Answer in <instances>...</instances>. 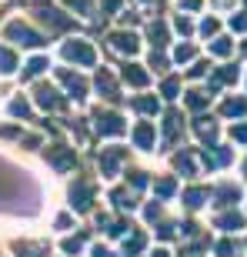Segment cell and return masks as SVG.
<instances>
[{
	"label": "cell",
	"instance_id": "cell-42",
	"mask_svg": "<svg viewBox=\"0 0 247 257\" xmlns=\"http://www.w3.org/2000/svg\"><path fill=\"white\" fill-rule=\"evenodd\" d=\"M230 27L234 30H247V14H234V17H230Z\"/></svg>",
	"mask_w": 247,
	"mask_h": 257
},
{
	"label": "cell",
	"instance_id": "cell-6",
	"mask_svg": "<svg viewBox=\"0 0 247 257\" xmlns=\"http://www.w3.org/2000/svg\"><path fill=\"white\" fill-rule=\"evenodd\" d=\"M57 77H60V84L67 87V94L74 97V100H84L87 97V80L80 74H74V70H57Z\"/></svg>",
	"mask_w": 247,
	"mask_h": 257
},
{
	"label": "cell",
	"instance_id": "cell-12",
	"mask_svg": "<svg viewBox=\"0 0 247 257\" xmlns=\"http://www.w3.org/2000/svg\"><path fill=\"white\" fill-rule=\"evenodd\" d=\"M134 147H141V151H151L154 147V124L151 120H144V124L134 127Z\"/></svg>",
	"mask_w": 247,
	"mask_h": 257
},
{
	"label": "cell",
	"instance_id": "cell-43",
	"mask_svg": "<svg viewBox=\"0 0 247 257\" xmlns=\"http://www.w3.org/2000/svg\"><path fill=\"white\" fill-rule=\"evenodd\" d=\"M157 237H174V224H157Z\"/></svg>",
	"mask_w": 247,
	"mask_h": 257
},
{
	"label": "cell",
	"instance_id": "cell-31",
	"mask_svg": "<svg viewBox=\"0 0 247 257\" xmlns=\"http://www.w3.org/2000/svg\"><path fill=\"white\" fill-rule=\"evenodd\" d=\"M210 50H214L217 57H227V54H230V40H227V37H217V40H210Z\"/></svg>",
	"mask_w": 247,
	"mask_h": 257
},
{
	"label": "cell",
	"instance_id": "cell-11",
	"mask_svg": "<svg viewBox=\"0 0 247 257\" xmlns=\"http://www.w3.org/2000/svg\"><path fill=\"white\" fill-rule=\"evenodd\" d=\"M37 104L44 107V110H60V107H64V97H60L54 87L40 84V87H37Z\"/></svg>",
	"mask_w": 247,
	"mask_h": 257
},
{
	"label": "cell",
	"instance_id": "cell-40",
	"mask_svg": "<svg viewBox=\"0 0 247 257\" xmlns=\"http://www.w3.org/2000/svg\"><path fill=\"white\" fill-rule=\"evenodd\" d=\"M190 30H194V24H190L187 17H177V34H184V37H190Z\"/></svg>",
	"mask_w": 247,
	"mask_h": 257
},
{
	"label": "cell",
	"instance_id": "cell-48",
	"mask_svg": "<svg viewBox=\"0 0 247 257\" xmlns=\"http://www.w3.org/2000/svg\"><path fill=\"white\" fill-rule=\"evenodd\" d=\"M74 7H80V10H90V0H70Z\"/></svg>",
	"mask_w": 247,
	"mask_h": 257
},
{
	"label": "cell",
	"instance_id": "cell-29",
	"mask_svg": "<svg viewBox=\"0 0 247 257\" xmlns=\"http://www.w3.org/2000/svg\"><path fill=\"white\" fill-rule=\"evenodd\" d=\"M20 254L17 257H44V250H47V247H44V244H20Z\"/></svg>",
	"mask_w": 247,
	"mask_h": 257
},
{
	"label": "cell",
	"instance_id": "cell-50",
	"mask_svg": "<svg viewBox=\"0 0 247 257\" xmlns=\"http://www.w3.org/2000/svg\"><path fill=\"white\" fill-rule=\"evenodd\" d=\"M240 54H244V57H247V40H244V44H240Z\"/></svg>",
	"mask_w": 247,
	"mask_h": 257
},
{
	"label": "cell",
	"instance_id": "cell-33",
	"mask_svg": "<svg viewBox=\"0 0 247 257\" xmlns=\"http://www.w3.org/2000/svg\"><path fill=\"white\" fill-rule=\"evenodd\" d=\"M10 114H14V117H30V104L24 100V97H17V100L10 104Z\"/></svg>",
	"mask_w": 247,
	"mask_h": 257
},
{
	"label": "cell",
	"instance_id": "cell-38",
	"mask_svg": "<svg viewBox=\"0 0 247 257\" xmlns=\"http://www.w3.org/2000/svg\"><path fill=\"white\" fill-rule=\"evenodd\" d=\"M200 34H204V37H214V34H217V20L207 17L204 24H200Z\"/></svg>",
	"mask_w": 247,
	"mask_h": 257
},
{
	"label": "cell",
	"instance_id": "cell-32",
	"mask_svg": "<svg viewBox=\"0 0 247 257\" xmlns=\"http://www.w3.org/2000/svg\"><path fill=\"white\" fill-rule=\"evenodd\" d=\"M161 97H167V100L177 97V77H167V80L161 84Z\"/></svg>",
	"mask_w": 247,
	"mask_h": 257
},
{
	"label": "cell",
	"instance_id": "cell-5",
	"mask_svg": "<svg viewBox=\"0 0 247 257\" xmlns=\"http://www.w3.org/2000/svg\"><path fill=\"white\" fill-rule=\"evenodd\" d=\"M94 127L97 134H104V137H120L124 131H127V124H124L117 114H107V110H100V114H94Z\"/></svg>",
	"mask_w": 247,
	"mask_h": 257
},
{
	"label": "cell",
	"instance_id": "cell-39",
	"mask_svg": "<svg viewBox=\"0 0 247 257\" xmlns=\"http://www.w3.org/2000/svg\"><path fill=\"white\" fill-rule=\"evenodd\" d=\"M80 247H84V234H80V237L64 240V250H67V254H74V250H80Z\"/></svg>",
	"mask_w": 247,
	"mask_h": 257
},
{
	"label": "cell",
	"instance_id": "cell-9",
	"mask_svg": "<svg viewBox=\"0 0 247 257\" xmlns=\"http://www.w3.org/2000/svg\"><path fill=\"white\" fill-rule=\"evenodd\" d=\"M181 131H184V117L177 114V110H167V114H164V144L171 147V144L181 137Z\"/></svg>",
	"mask_w": 247,
	"mask_h": 257
},
{
	"label": "cell",
	"instance_id": "cell-25",
	"mask_svg": "<svg viewBox=\"0 0 247 257\" xmlns=\"http://www.w3.org/2000/svg\"><path fill=\"white\" fill-rule=\"evenodd\" d=\"M110 200H114V204H117L120 210H131V207H137V200H134L127 191H114V194H110Z\"/></svg>",
	"mask_w": 247,
	"mask_h": 257
},
{
	"label": "cell",
	"instance_id": "cell-44",
	"mask_svg": "<svg viewBox=\"0 0 247 257\" xmlns=\"http://www.w3.org/2000/svg\"><path fill=\"white\" fill-rule=\"evenodd\" d=\"M204 74H207V64H204V60L190 67V77H204Z\"/></svg>",
	"mask_w": 247,
	"mask_h": 257
},
{
	"label": "cell",
	"instance_id": "cell-16",
	"mask_svg": "<svg viewBox=\"0 0 247 257\" xmlns=\"http://www.w3.org/2000/svg\"><path fill=\"white\" fill-rule=\"evenodd\" d=\"M147 37H151V44H154V47H164V44L171 40V30H167V24L154 20L151 27H147Z\"/></svg>",
	"mask_w": 247,
	"mask_h": 257
},
{
	"label": "cell",
	"instance_id": "cell-51",
	"mask_svg": "<svg viewBox=\"0 0 247 257\" xmlns=\"http://www.w3.org/2000/svg\"><path fill=\"white\" fill-rule=\"evenodd\" d=\"M240 171H244V177H247V157H244V164H240Z\"/></svg>",
	"mask_w": 247,
	"mask_h": 257
},
{
	"label": "cell",
	"instance_id": "cell-10",
	"mask_svg": "<svg viewBox=\"0 0 247 257\" xmlns=\"http://www.w3.org/2000/svg\"><path fill=\"white\" fill-rule=\"evenodd\" d=\"M194 134H197L207 147H214V141H217V120H210V117H197V120H194Z\"/></svg>",
	"mask_w": 247,
	"mask_h": 257
},
{
	"label": "cell",
	"instance_id": "cell-15",
	"mask_svg": "<svg viewBox=\"0 0 247 257\" xmlns=\"http://www.w3.org/2000/svg\"><path fill=\"white\" fill-rule=\"evenodd\" d=\"M207 197H210V191H204V187H190V191H184V207L197 210V207L207 204Z\"/></svg>",
	"mask_w": 247,
	"mask_h": 257
},
{
	"label": "cell",
	"instance_id": "cell-1",
	"mask_svg": "<svg viewBox=\"0 0 247 257\" xmlns=\"http://www.w3.org/2000/svg\"><path fill=\"white\" fill-rule=\"evenodd\" d=\"M4 34H7V40H17V44H24V47H44V44H47L44 34L34 30V27H27L24 20H10Z\"/></svg>",
	"mask_w": 247,
	"mask_h": 257
},
{
	"label": "cell",
	"instance_id": "cell-7",
	"mask_svg": "<svg viewBox=\"0 0 247 257\" xmlns=\"http://www.w3.org/2000/svg\"><path fill=\"white\" fill-rule=\"evenodd\" d=\"M110 47H114L117 54H137L141 40H137V34H131V30H117V34H110Z\"/></svg>",
	"mask_w": 247,
	"mask_h": 257
},
{
	"label": "cell",
	"instance_id": "cell-37",
	"mask_svg": "<svg viewBox=\"0 0 247 257\" xmlns=\"http://www.w3.org/2000/svg\"><path fill=\"white\" fill-rule=\"evenodd\" d=\"M151 67L157 70V74H164L171 64H167V57H164V54H151Z\"/></svg>",
	"mask_w": 247,
	"mask_h": 257
},
{
	"label": "cell",
	"instance_id": "cell-35",
	"mask_svg": "<svg viewBox=\"0 0 247 257\" xmlns=\"http://www.w3.org/2000/svg\"><path fill=\"white\" fill-rule=\"evenodd\" d=\"M230 137H234L237 144H244V147H247V120H240V124L230 127Z\"/></svg>",
	"mask_w": 247,
	"mask_h": 257
},
{
	"label": "cell",
	"instance_id": "cell-47",
	"mask_svg": "<svg viewBox=\"0 0 247 257\" xmlns=\"http://www.w3.org/2000/svg\"><path fill=\"white\" fill-rule=\"evenodd\" d=\"M94 257H110V250H107L104 244H97V247H94Z\"/></svg>",
	"mask_w": 247,
	"mask_h": 257
},
{
	"label": "cell",
	"instance_id": "cell-13",
	"mask_svg": "<svg viewBox=\"0 0 247 257\" xmlns=\"http://www.w3.org/2000/svg\"><path fill=\"white\" fill-rule=\"evenodd\" d=\"M120 161H124V151H120V147H107V154L100 157V171H104L107 177H114L117 167H120Z\"/></svg>",
	"mask_w": 247,
	"mask_h": 257
},
{
	"label": "cell",
	"instance_id": "cell-4",
	"mask_svg": "<svg viewBox=\"0 0 247 257\" xmlns=\"http://www.w3.org/2000/svg\"><path fill=\"white\" fill-rule=\"evenodd\" d=\"M47 161H50V167H54V171L67 174V171H74V164H77V154L70 151V147H64V144H54V147L47 151Z\"/></svg>",
	"mask_w": 247,
	"mask_h": 257
},
{
	"label": "cell",
	"instance_id": "cell-36",
	"mask_svg": "<svg viewBox=\"0 0 247 257\" xmlns=\"http://www.w3.org/2000/svg\"><path fill=\"white\" fill-rule=\"evenodd\" d=\"M127 184H131V191H141V187H147V177H144L141 171H131V177H127Z\"/></svg>",
	"mask_w": 247,
	"mask_h": 257
},
{
	"label": "cell",
	"instance_id": "cell-34",
	"mask_svg": "<svg viewBox=\"0 0 247 257\" xmlns=\"http://www.w3.org/2000/svg\"><path fill=\"white\" fill-rule=\"evenodd\" d=\"M194 54H197V50L190 47V44H181L177 54H174V60H177V64H187V60H194Z\"/></svg>",
	"mask_w": 247,
	"mask_h": 257
},
{
	"label": "cell",
	"instance_id": "cell-14",
	"mask_svg": "<svg viewBox=\"0 0 247 257\" xmlns=\"http://www.w3.org/2000/svg\"><path fill=\"white\" fill-rule=\"evenodd\" d=\"M210 197L217 200V204H234V200H240V187L237 184H217L210 191Z\"/></svg>",
	"mask_w": 247,
	"mask_h": 257
},
{
	"label": "cell",
	"instance_id": "cell-45",
	"mask_svg": "<svg viewBox=\"0 0 247 257\" xmlns=\"http://www.w3.org/2000/svg\"><path fill=\"white\" fill-rule=\"evenodd\" d=\"M144 214H147V220H157V217H161V207H157V204H151Z\"/></svg>",
	"mask_w": 247,
	"mask_h": 257
},
{
	"label": "cell",
	"instance_id": "cell-18",
	"mask_svg": "<svg viewBox=\"0 0 247 257\" xmlns=\"http://www.w3.org/2000/svg\"><path fill=\"white\" fill-rule=\"evenodd\" d=\"M220 114L224 117H244L247 114V97H230V100H224Z\"/></svg>",
	"mask_w": 247,
	"mask_h": 257
},
{
	"label": "cell",
	"instance_id": "cell-27",
	"mask_svg": "<svg viewBox=\"0 0 247 257\" xmlns=\"http://www.w3.org/2000/svg\"><path fill=\"white\" fill-rule=\"evenodd\" d=\"M134 107H137L141 114H154V110H157V97H137Z\"/></svg>",
	"mask_w": 247,
	"mask_h": 257
},
{
	"label": "cell",
	"instance_id": "cell-19",
	"mask_svg": "<svg viewBox=\"0 0 247 257\" xmlns=\"http://www.w3.org/2000/svg\"><path fill=\"white\" fill-rule=\"evenodd\" d=\"M204 164H207L210 171H214V167H227V164H230V151H227V147L207 151V154H204Z\"/></svg>",
	"mask_w": 247,
	"mask_h": 257
},
{
	"label": "cell",
	"instance_id": "cell-8",
	"mask_svg": "<svg viewBox=\"0 0 247 257\" xmlns=\"http://www.w3.org/2000/svg\"><path fill=\"white\" fill-rule=\"evenodd\" d=\"M37 17L44 20L47 27H54V30H70V27H74V20L64 17V10H54V7H40Z\"/></svg>",
	"mask_w": 247,
	"mask_h": 257
},
{
	"label": "cell",
	"instance_id": "cell-20",
	"mask_svg": "<svg viewBox=\"0 0 247 257\" xmlns=\"http://www.w3.org/2000/svg\"><path fill=\"white\" fill-rule=\"evenodd\" d=\"M174 167H177L181 174H187V177L197 174V161H194V154H187V151H181L177 157H174Z\"/></svg>",
	"mask_w": 247,
	"mask_h": 257
},
{
	"label": "cell",
	"instance_id": "cell-41",
	"mask_svg": "<svg viewBox=\"0 0 247 257\" xmlns=\"http://www.w3.org/2000/svg\"><path fill=\"white\" fill-rule=\"evenodd\" d=\"M234 250H237V247H234L230 240H220V244H217V254L220 257H234Z\"/></svg>",
	"mask_w": 247,
	"mask_h": 257
},
{
	"label": "cell",
	"instance_id": "cell-17",
	"mask_svg": "<svg viewBox=\"0 0 247 257\" xmlns=\"http://www.w3.org/2000/svg\"><path fill=\"white\" fill-rule=\"evenodd\" d=\"M97 94L107 97V100H117V80H114V77H107L104 70L97 74Z\"/></svg>",
	"mask_w": 247,
	"mask_h": 257
},
{
	"label": "cell",
	"instance_id": "cell-24",
	"mask_svg": "<svg viewBox=\"0 0 247 257\" xmlns=\"http://www.w3.org/2000/svg\"><path fill=\"white\" fill-rule=\"evenodd\" d=\"M47 67H50V64H47L44 57H34L27 67H24V80H34V77H40L44 70H47Z\"/></svg>",
	"mask_w": 247,
	"mask_h": 257
},
{
	"label": "cell",
	"instance_id": "cell-3",
	"mask_svg": "<svg viewBox=\"0 0 247 257\" xmlns=\"http://www.w3.org/2000/svg\"><path fill=\"white\" fill-rule=\"evenodd\" d=\"M64 57H67V60H74V64L94 67L97 54H94V47H90L87 40H67V44H64Z\"/></svg>",
	"mask_w": 247,
	"mask_h": 257
},
{
	"label": "cell",
	"instance_id": "cell-2",
	"mask_svg": "<svg viewBox=\"0 0 247 257\" xmlns=\"http://www.w3.org/2000/svg\"><path fill=\"white\" fill-rule=\"evenodd\" d=\"M70 207L80 210V214L94 207V184L90 181H74L70 184Z\"/></svg>",
	"mask_w": 247,
	"mask_h": 257
},
{
	"label": "cell",
	"instance_id": "cell-49",
	"mask_svg": "<svg viewBox=\"0 0 247 257\" xmlns=\"http://www.w3.org/2000/svg\"><path fill=\"white\" fill-rule=\"evenodd\" d=\"M200 7V0H184V10H197Z\"/></svg>",
	"mask_w": 247,
	"mask_h": 257
},
{
	"label": "cell",
	"instance_id": "cell-46",
	"mask_svg": "<svg viewBox=\"0 0 247 257\" xmlns=\"http://www.w3.org/2000/svg\"><path fill=\"white\" fill-rule=\"evenodd\" d=\"M54 224H57V227H60V230H64V227H70V217H67V214H60V217H57V220H54Z\"/></svg>",
	"mask_w": 247,
	"mask_h": 257
},
{
	"label": "cell",
	"instance_id": "cell-28",
	"mask_svg": "<svg viewBox=\"0 0 247 257\" xmlns=\"http://www.w3.org/2000/svg\"><path fill=\"white\" fill-rule=\"evenodd\" d=\"M154 191H157V197H171V194L177 191V184H174L171 177H164V181H157V184H154Z\"/></svg>",
	"mask_w": 247,
	"mask_h": 257
},
{
	"label": "cell",
	"instance_id": "cell-22",
	"mask_svg": "<svg viewBox=\"0 0 247 257\" xmlns=\"http://www.w3.org/2000/svg\"><path fill=\"white\" fill-rule=\"evenodd\" d=\"M124 80H127V84H134V87H147V74H144L141 67H134V64L124 67Z\"/></svg>",
	"mask_w": 247,
	"mask_h": 257
},
{
	"label": "cell",
	"instance_id": "cell-23",
	"mask_svg": "<svg viewBox=\"0 0 247 257\" xmlns=\"http://www.w3.org/2000/svg\"><path fill=\"white\" fill-rule=\"evenodd\" d=\"M17 70V54L10 47H0V74H14Z\"/></svg>",
	"mask_w": 247,
	"mask_h": 257
},
{
	"label": "cell",
	"instance_id": "cell-30",
	"mask_svg": "<svg viewBox=\"0 0 247 257\" xmlns=\"http://www.w3.org/2000/svg\"><path fill=\"white\" fill-rule=\"evenodd\" d=\"M187 107L190 110H204V107H207V97L200 94V90H190L187 94Z\"/></svg>",
	"mask_w": 247,
	"mask_h": 257
},
{
	"label": "cell",
	"instance_id": "cell-26",
	"mask_svg": "<svg viewBox=\"0 0 247 257\" xmlns=\"http://www.w3.org/2000/svg\"><path fill=\"white\" fill-rule=\"evenodd\" d=\"M144 244H147V240H144V234H134V237L124 240V250H127V254H141Z\"/></svg>",
	"mask_w": 247,
	"mask_h": 257
},
{
	"label": "cell",
	"instance_id": "cell-21",
	"mask_svg": "<svg viewBox=\"0 0 247 257\" xmlns=\"http://www.w3.org/2000/svg\"><path fill=\"white\" fill-rule=\"evenodd\" d=\"M217 227L220 230H237V227H244V214H237V210L220 214V217H217Z\"/></svg>",
	"mask_w": 247,
	"mask_h": 257
}]
</instances>
